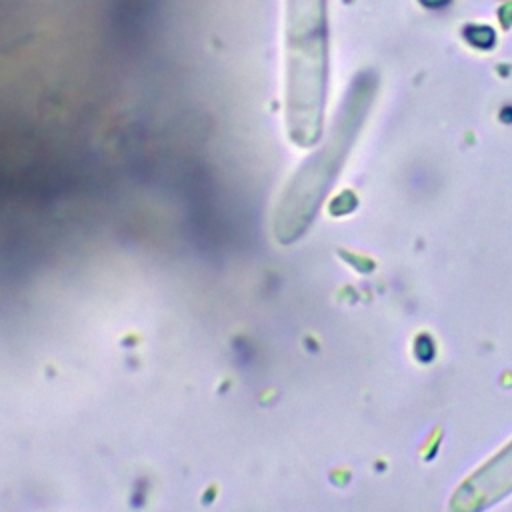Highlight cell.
<instances>
[{"mask_svg": "<svg viewBox=\"0 0 512 512\" xmlns=\"http://www.w3.org/2000/svg\"><path fill=\"white\" fill-rule=\"evenodd\" d=\"M328 56V0H284V124L300 148L322 136Z\"/></svg>", "mask_w": 512, "mask_h": 512, "instance_id": "cell-1", "label": "cell"}, {"mask_svg": "<svg viewBox=\"0 0 512 512\" xmlns=\"http://www.w3.org/2000/svg\"><path fill=\"white\" fill-rule=\"evenodd\" d=\"M374 86L368 72L350 84L328 138L302 162L282 190L272 216V232L280 244L296 242L310 228L368 116Z\"/></svg>", "mask_w": 512, "mask_h": 512, "instance_id": "cell-2", "label": "cell"}, {"mask_svg": "<svg viewBox=\"0 0 512 512\" xmlns=\"http://www.w3.org/2000/svg\"><path fill=\"white\" fill-rule=\"evenodd\" d=\"M512 492V442L468 476L454 492L450 508L456 512L484 510Z\"/></svg>", "mask_w": 512, "mask_h": 512, "instance_id": "cell-3", "label": "cell"}]
</instances>
